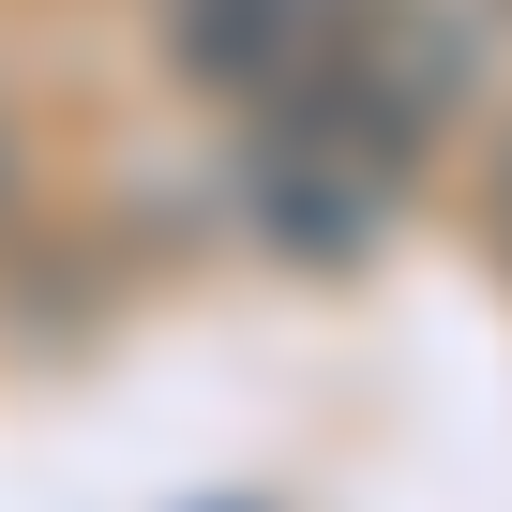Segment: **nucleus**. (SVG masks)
<instances>
[{
  "instance_id": "nucleus-1",
  "label": "nucleus",
  "mask_w": 512,
  "mask_h": 512,
  "mask_svg": "<svg viewBox=\"0 0 512 512\" xmlns=\"http://www.w3.org/2000/svg\"><path fill=\"white\" fill-rule=\"evenodd\" d=\"M437 121H452V16L437 0H362L287 91H256V151H241L256 241L287 272H362L422 196Z\"/></svg>"
},
{
  "instance_id": "nucleus-2",
  "label": "nucleus",
  "mask_w": 512,
  "mask_h": 512,
  "mask_svg": "<svg viewBox=\"0 0 512 512\" xmlns=\"http://www.w3.org/2000/svg\"><path fill=\"white\" fill-rule=\"evenodd\" d=\"M347 16H362V0H181L166 46H181V76H196L211 106H256V91H287Z\"/></svg>"
},
{
  "instance_id": "nucleus-3",
  "label": "nucleus",
  "mask_w": 512,
  "mask_h": 512,
  "mask_svg": "<svg viewBox=\"0 0 512 512\" xmlns=\"http://www.w3.org/2000/svg\"><path fill=\"white\" fill-rule=\"evenodd\" d=\"M0 211H16V121H0Z\"/></svg>"
},
{
  "instance_id": "nucleus-4",
  "label": "nucleus",
  "mask_w": 512,
  "mask_h": 512,
  "mask_svg": "<svg viewBox=\"0 0 512 512\" xmlns=\"http://www.w3.org/2000/svg\"><path fill=\"white\" fill-rule=\"evenodd\" d=\"M497 241H512V151H497Z\"/></svg>"
}]
</instances>
